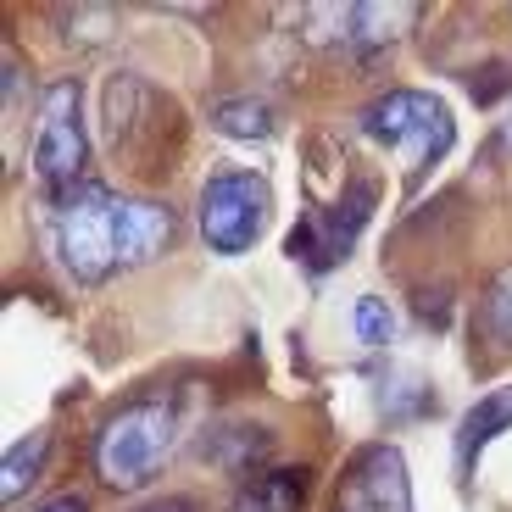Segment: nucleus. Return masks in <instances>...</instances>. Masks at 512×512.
Masks as SVG:
<instances>
[{
    "label": "nucleus",
    "mask_w": 512,
    "mask_h": 512,
    "mask_svg": "<svg viewBox=\"0 0 512 512\" xmlns=\"http://www.w3.org/2000/svg\"><path fill=\"white\" fill-rule=\"evenodd\" d=\"M173 240V212L156 201L112 195L101 184H78L56 201V251L67 273L84 284L112 279L117 268H140Z\"/></svg>",
    "instance_id": "nucleus-1"
},
{
    "label": "nucleus",
    "mask_w": 512,
    "mask_h": 512,
    "mask_svg": "<svg viewBox=\"0 0 512 512\" xmlns=\"http://www.w3.org/2000/svg\"><path fill=\"white\" fill-rule=\"evenodd\" d=\"M179 435V401L173 396H145L134 407H123L101 435H95V468L106 485L134 490L162 468V457L173 451Z\"/></svg>",
    "instance_id": "nucleus-2"
},
{
    "label": "nucleus",
    "mask_w": 512,
    "mask_h": 512,
    "mask_svg": "<svg viewBox=\"0 0 512 512\" xmlns=\"http://www.w3.org/2000/svg\"><path fill=\"white\" fill-rule=\"evenodd\" d=\"M268 218V179L251 173V167H218L212 179L201 184V206H195V223H201V240L218 256H240L256 245Z\"/></svg>",
    "instance_id": "nucleus-3"
},
{
    "label": "nucleus",
    "mask_w": 512,
    "mask_h": 512,
    "mask_svg": "<svg viewBox=\"0 0 512 512\" xmlns=\"http://www.w3.org/2000/svg\"><path fill=\"white\" fill-rule=\"evenodd\" d=\"M362 134L379 140V145H401V151H412V179H423V173L451 151V140H457L451 112L435 101V95H418V90L379 95V101L362 112Z\"/></svg>",
    "instance_id": "nucleus-4"
},
{
    "label": "nucleus",
    "mask_w": 512,
    "mask_h": 512,
    "mask_svg": "<svg viewBox=\"0 0 512 512\" xmlns=\"http://www.w3.org/2000/svg\"><path fill=\"white\" fill-rule=\"evenodd\" d=\"M84 95H78L73 78L51 84L45 106H39V128H34V173L45 190H62L73 195L78 179H84Z\"/></svg>",
    "instance_id": "nucleus-5"
},
{
    "label": "nucleus",
    "mask_w": 512,
    "mask_h": 512,
    "mask_svg": "<svg viewBox=\"0 0 512 512\" xmlns=\"http://www.w3.org/2000/svg\"><path fill=\"white\" fill-rule=\"evenodd\" d=\"M334 512H412V479L407 457L396 446H362L340 468Z\"/></svg>",
    "instance_id": "nucleus-6"
},
{
    "label": "nucleus",
    "mask_w": 512,
    "mask_h": 512,
    "mask_svg": "<svg viewBox=\"0 0 512 512\" xmlns=\"http://www.w3.org/2000/svg\"><path fill=\"white\" fill-rule=\"evenodd\" d=\"M368 212H373V184H362V195L357 201H340L334 212H312L301 229L290 234V251L295 256H307V268L312 273H329V268H340L351 256V245H357V234H362V223H368Z\"/></svg>",
    "instance_id": "nucleus-7"
},
{
    "label": "nucleus",
    "mask_w": 512,
    "mask_h": 512,
    "mask_svg": "<svg viewBox=\"0 0 512 512\" xmlns=\"http://www.w3.org/2000/svg\"><path fill=\"white\" fill-rule=\"evenodd\" d=\"M412 17H418V6H373V0H362V6H351V17H346V45L357 56L390 51V45L412 28Z\"/></svg>",
    "instance_id": "nucleus-8"
},
{
    "label": "nucleus",
    "mask_w": 512,
    "mask_h": 512,
    "mask_svg": "<svg viewBox=\"0 0 512 512\" xmlns=\"http://www.w3.org/2000/svg\"><path fill=\"white\" fill-rule=\"evenodd\" d=\"M507 423H512V384L496 390V396H485L479 407H468V418L457 423V474L462 479L474 474V457L507 429Z\"/></svg>",
    "instance_id": "nucleus-9"
},
{
    "label": "nucleus",
    "mask_w": 512,
    "mask_h": 512,
    "mask_svg": "<svg viewBox=\"0 0 512 512\" xmlns=\"http://www.w3.org/2000/svg\"><path fill=\"white\" fill-rule=\"evenodd\" d=\"M212 128L229 134V140H268L273 134V106L256 101V95H229V101L212 106Z\"/></svg>",
    "instance_id": "nucleus-10"
},
{
    "label": "nucleus",
    "mask_w": 512,
    "mask_h": 512,
    "mask_svg": "<svg viewBox=\"0 0 512 512\" xmlns=\"http://www.w3.org/2000/svg\"><path fill=\"white\" fill-rule=\"evenodd\" d=\"M45 457H51V435H23L12 451H6V462H0V496L17 501L28 485H34L39 474H45Z\"/></svg>",
    "instance_id": "nucleus-11"
},
{
    "label": "nucleus",
    "mask_w": 512,
    "mask_h": 512,
    "mask_svg": "<svg viewBox=\"0 0 512 512\" xmlns=\"http://www.w3.org/2000/svg\"><path fill=\"white\" fill-rule=\"evenodd\" d=\"M351 334H357L368 351L390 346V340H396V312L384 307L379 295H362L357 307H351Z\"/></svg>",
    "instance_id": "nucleus-12"
},
{
    "label": "nucleus",
    "mask_w": 512,
    "mask_h": 512,
    "mask_svg": "<svg viewBox=\"0 0 512 512\" xmlns=\"http://www.w3.org/2000/svg\"><path fill=\"white\" fill-rule=\"evenodd\" d=\"M295 501H301V474L295 468H279L251 490V512H295Z\"/></svg>",
    "instance_id": "nucleus-13"
},
{
    "label": "nucleus",
    "mask_w": 512,
    "mask_h": 512,
    "mask_svg": "<svg viewBox=\"0 0 512 512\" xmlns=\"http://www.w3.org/2000/svg\"><path fill=\"white\" fill-rule=\"evenodd\" d=\"M485 323L501 334V340H512V268H501L496 279H490V295H485Z\"/></svg>",
    "instance_id": "nucleus-14"
},
{
    "label": "nucleus",
    "mask_w": 512,
    "mask_h": 512,
    "mask_svg": "<svg viewBox=\"0 0 512 512\" xmlns=\"http://www.w3.org/2000/svg\"><path fill=\"white\" fill-rule=\"evenodd\" d=\"M140 512H195L184 496H162V501H151V507H140Z\"/></svg>",
    "instance_id": "nucleus-15"
},
{
    "label": "nucleus",
    "mask_w": 512,
    "mask_h": 512,
    "mask_svg": "<svg viewBox=\"0 0 512 512\" xmlns=\"http://www.w3.org/2000/svg\"><path fill=\"white\" fill-rule=\"evenodd\" d=\"M39 512H84V501H78V496H56L51 507H39Z\"/></svg>",
    "instance_id": "nucleus-16"
}]
</instances>
